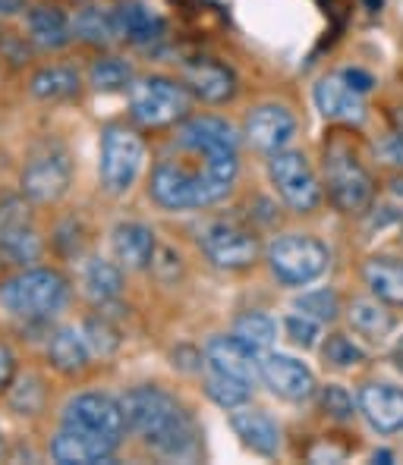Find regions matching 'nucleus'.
Instances as JSON below:
<instances>
[{"mask_svg":"<svg viewBox=\"0 0 403 465\" xmlns=\"http://www.w3.org/2000/svg\"><path fill=\"white\" fill-rule=\"evenodd\" d=\"M199 167H183L174 161H161L152 170V198L167 211L208 208L230 195L237 176H240V157L237 148L221 152H193Z\"/></svg>","mask_w":403,"mask_h":465,"instance_id":"f257e3e1","label":"nucleus"},{"mask_svg":"<svg viewBox=\"0 0 403 465\" xmlns=\"http://www.w3.org/2000/svg\"><path fill=\"white\" fill-rule=\"evenodd\" d=\"M126 428L136 430L155 453L167 460H189L199 450V430L189 412L161 387H136L120 400Z\"/></svg>","mask_w":403,"mask_h":465,"instance_id":"f03ea898","label":"nucleus"},{"mask_svg":"<svg viewBox=\"0 0 403 465\" xmlns=\"http://www.w3.org/2000/svg\"><path fill=\"white\" fill-rule=\"evenodd\" d=\"M70 299V283L54 268H29L0 283V305L16 318H51Z\"/></svg>","mask_w":403,"mask_h":465,"instance_id":"7ed1b4c3","label":"nucleus"},{"mask_svg":"<svg viewBox=\"0 0 403 465\" xmlns=\"http://www.w3.org/2000/svg\"><path fill=\"white\" fill-rule=\"evenodd\" d=\"M129 114L139 126L164 129L189 116V88L164 76L133 79L129 85Z\"/></svg>","mask_w":403,"mask_h":465,"instance_id":"20e7f679","label":"nucleus"},{"mask_svg":"<svg viewBox=\"0 0 403 465\" xmlns=\"http://www.w3.org/2000/svg\"><path fill=\"white\" fill-rule=\"evenodd\" d=\"M327 262H331V255L316 236L290 232V236H281L268 245V268L284 286L312 283L327 271Z\"/></svg>","mask_w":403,"mask_h":465,"instance_id":"39448f33","label":"nucleus"},{"mask_svg":"<svg viewBox=\"0 0 403 465\" xmlns=\"http://www.w3.org/2000/svg\"><path fill=\"white\" fill-rule=\"evenodd\" d=\"M146 161V142L126 126H107L101 139V183L111 195L133 189Z\"/></svg>","mask_w":403,"mask_h":465,"instance_id":"423d86ee","label":"nucleus"},{"mask_svg":"<svg viewBox=\"0 0 403 465\" xmlns=\"http://www.w3.org/2000/svg\"><path fill=\"white\" fill-rule=\"evenodd\" d=\"M325 183L331 202L347 214H359L375 195L368 170L344 145H331L325 152Z\"/></svg>","mask_w":403,"mask_h":465,"instance_id":"0eeeda50","label":"nucleus"},{"mask_svg":"<svg viewBox=\"0 0 403 465\" xmlns=\"http://www.w3.org/2000/svg\"><path fill=\"white\" fill-rule=\"evenodd\" d=\"M268 173L287 208L309 214V211H316L322 204V186H318L316 170L309 167L303 152H290V148L275 152L268 161Z\"/></svg>","mask_w":403,"mask_h":465,"instance_id":"6e6552de","label":"nucleus"},{"mask_svg":"<svg viewBox=\"0 0 403 465\" xmlns=\"http://www.w3.org/2000/svg\"><path fill=\"white\" fill-rule=\"evenodd\" d=\"M73 430H88V434L114 437L123 440V430H126V419H123V409L117 400L105 393H79L76 400L66 402L64 409V425Z\"/></svg>","mask_w":403,"mask_h":465,"instance_id":"1a4fd4ad","label":"nucleus"},{"mask_svg":"<svg viewBox=\"0 0 403 465\" xmlns=\"http://www.w3.org/2000/svg\"><path fill=\"white\" fill-rule=\"evenodd\" d=\"M70 180H73L70 154H66L64 148H47V152L35 154L25 163L23 195L38 204L57 202V198L70 189Z\"/></svg>","mask_w":403,"mask_h":465,"instance_id":"9d476101","label":"nucleus"},{"mask_svg":"<svg viewBox=\"0 0 403 465\" xmlns=\"http://www.w3.org/2000/svg\"><path fill=\"white\" fill-rule=\"evenodd\" d=\"M202 249L217 268L224 271H243L258 258V239L249 230L237 227V223H211L202 232Z\"/></svg>","mask_w":403,"mask_h":465,"instance_id":"9b49d317","label":"nucleus"},{"mask_svg":"<svg viewBox=\"0 0 403 465\" xmlns=\"http://www.w3.org/2000/svg\"><path fill=\"white\" fill-rule=\"evenodd\" d=\"M258 378L265 381V387L271 393L290 402H303L316 393V374L303 361L293 359V355L262 352V359H258Z\"/></svg>","mask_w":403,"mask_h":465,"instance_id":"f8f14e48","label":"nucleus"},{"mask_svg":"<svg viewBox=\"0 0 403 465\" xmlns=\"http://www.w3.org/2000/svg\"><path fill=\"white\" fill-rule=\"evenodd\" d=\"M297 135V120L281 104H262L246 116V139L265 154L287 148Z\"/></svg>","mask_w":403,"mask_h":465,"instance_id":"ddd939ff","label":"nucleus"},{"mask_svg":"<svg viewBox=\"0 0 403 465\" xmlns=\"http://www.w3.org/2000/svg\"><path fill=\"white\" fill-rule=\"evenodd\" d=\"M117 447L120 440H114V437L60 428V434L51 440V456L60 465H92V462H107L117 453Z\"/></svg>","mask_w":403,"mask_h":465,"instance_id":"4468645a","label":"nucleus"},{"mask_svg":"<svg viewBox=\"0 0 403 465\" xmlns=\"http://www.w3.org/2000/svg\"><path fill=\"white\" fill-rule=\"evenodd\" d=\"M183 85L189 94H196L205 104H224L237 94V76L224 64L208 57H199L193 64L183 66Z\"/></svg>","mask_w":403,"mask_h":465,"instance_id":"2eb2a0df","label":"nucleus"},{"mask_svg":"<svg viewBox=\"0 0 403 465\" xmlns=\"http://www.w3.org/2000/svg\"><path fill=\"white\" fill-rule=\"evenodd\" d=\"M316 107L322 111L325 120L359 123L366 116V94L357 92V88L344 79V73H331V76L318 79Z\"/></svg>","mask_w":403,"mask_h":465,"instance_id":"dca6fc26","label":"nucleus"},{"mask_svg":"<svg viewBox=\"0 0 403 465\" xmlns=\"http://www.w3.org/2000/svg\"><path fill=\"white\" fill-rule=\"evenodd\" d=\"M258 359H262V352L246 346L234 333H230V337L208 340V346H205V361H208L211 371L234 374V378H243V381H249V384L258 381Z\"/></svg>","mask_w":403,"mask_h":465,"instance_id":"f3484780","label":"nucleus"},{"mask_svg":"<svg viewBox=\"0 0 403 465\" xmlns=\"http://www.w3.org/2000/svg\"><path fill=\"white\" fill-rule=\"evenodd\" d=\"M176 145L186 152H221L240 145V135L221 116H186L176 129Z\"/></svg>","mask_w":403,"mask_h":465,"instance_id":"a211bd4d","label":"nucleus"},{"mask_svg":"<svg viewBox=\"0 0 403 465\" xmlns=\"http://www.w3.org/2000/svg\"><path fill=\"white\" fill-rule=\"evenodd\" d=\"M359 412L378 434L403 430V390L394 384H366L359 390Z\"/></svg>","mask_w":403,"mask_h":465,"instance_id":"6ab92c4d","label":"nucleus"},{"mask_svg":"<svg viewBox=\"0 0 403 465\" xmlns=\"http://www.w3.org/2000/svg\"><path fill=\"white\" fill-rule=\"evenodd\" d=\"M114 16V32L117 38L129 41V45H152L164 35V19L158 13H152L146 4L139 0H126V4H117V10H111Z\"/></svg>","mask_w":403,"mask_h":465,"instance_id":"aec40b11","label":"nucleus"},{"mask_svg":"<svg viewBox=\"0 0 403 465\" xmlns=\"http://www.w3.org/2000/svg\"><path fill=\"white\" fill-rule=\"evenodd\" d=\"M114 255H117L120 268L126 271H146L148 264L155 262V232L152 227H146V223H120L117 230H114Z\"/></svg>","mask_w":403,"mask_h":465,"instance_id":"412c9836","label":"nucleus"},{"mask_svg":"<svg viewBox=\"0 0 403 465\" xmlns=\"http://www.w3.org/2000/svg\"><path fill=\"white\" fill-rule=\"evenodd\" d=\"M230 428L237 430V437L246 443L249 450L262 456H275L281 450V428L262 409H243V412L230 415Z\"/></svg>","mask_w":403,"mask_h":465,"instance_id":"4be33fe9","label":"nucleus"},{"mask_svg":"<svg viewBox=\"0 0 403 465\" xmlns=\"http://www.w3.org/2000/svg\"><path fill=\"white\" fill-rule=\"evenodd\" d=\"M29 35L38 47L57 51L73 41V23L57 6H35V10H29Z\"/></svg>","mask_w":403,"mask_h":465,"instance_id":"5701e85b","label":"nucleus"},{"mask_svg":"<svg viewBox=\"0 0 403 465\" xmlns=\"http://www.w3.org/2000/svg\"><path fill=\"white\" fill-rule=\"evenodd\" d=\"M363 277L378 302L391 305V309H403V264L391 262V258H372L366 264Z\"/></svg>","mask_w":403,"mask_h":465,"instance_id":"b1692460","label":"nucleus"},{"mask_svg":"<svg viewBox=\"0 0 403 465\" xmlns=\"http://www.w3.org/2000/svg\"><path fill=\"white\" fill-rule=\"evenodd\" d=\"M47 359L57 371L64 374H76V371H86L88 359H92V349H88L86 337L76 327H64V331L54 333L51 346H47Z\"/></svg>","mask_w":403,"mask_h":465,"instance_id":"393cba45","label":"nucleus"},{"mask_svg":"<svg viewBox=\"0 0 403 465\" xmlns=\"http://www.w3.org/2000/svg\"><path fill=\"white\" fill-rule=\"evenodd\" d=\"M29 92L41 101H66L79 94V73L70 66H45L29 79Z\"/></svg>","mask_w":403,"mask_h":465,"instance_id":"a878e982","label":"nucleus"},{"mask_svg":"<svg viewBox=\"0 0 403 465\" xmlns=\"http://www.w3.org/2000/svg\"><path fill=\"white\" fill-rule=\"evenodd\" d=\"M0 255H6L13 264H29L41 255V239L29 221L0 223Z\"/></svg>","mask_w":403,"mask_h":465,"instance_id":"bb28decb","label":"nucleus"},{"mask_svg":"<svg viewBox=\"0 0 403 465\" xmlns=\"http://www.w3.org/2000/svg\"><path fill=\"white\" fill-rule=\"evenodd\" d=\"M82 283H86V292H88V299H92V302L107 305V302H114V299H120V292H123V271L114 262L95 258V262H88Z\"/></svg>","mask_w":403,"mask_h":465,"instance_id":"cd10ccee","label":"nucleus"},{"mask_svg":"<svg viewBox=\"0 0 403 465\" xmlns=\"http://www.w3.org/2000/svg\"><path fill=\"white\" fill-rule=\"evenodd\" d=\"M350 324L357 333H363L368 340H381L394 331V318L385 309V302L378 299H357L350 305Z\"/></svg>","mask_w":403,"mask_h":465,"instance_id":"c85d7f7f","label":"nucleus"},{"mask_svg":"<svg viewBox=\"0 0 403 465\" xmlns=\"http://www.w3.org/2000/svg\"><path fill=\"white\" fill-rule=\"evenodd\" d=\"M205 393L211 396V402H217L221 409H240L249 402L252 396V384L243 378H234V374H224V371H211L208 368V378H205Z\"/></svg>","mask_w":403,"mask_h":465,"instance_id":"c756f323","label":"nucleus"},{"mask_svg":"<svg viewBox=\"0 0 403 465\" xmlns=\"http://www.w3.org/2000/svg\"><path fill=\"white\" fill-rule=\"evenodd\" d=\"M234 337H240L246 346H252L256 352H265L277 340V324L262 312H246L237 318Z\"/></svg>","mask_w":403,"mask_h":465,"instance_id":"7c9ffc66","label":"nucleus"},{"mask_svg":"<svg viewBox=\"0 0 403 465\" xmlns=\"http://www.w3.org/2000/svg\"><path fill=\"white\" fill-rule=\"evenodd\" d=\"M133 66L120 57H101L88 70V82H92L98 92H123V88L133 85Z\"/></svg>","mask_w":403,"mask_h":465,"instance_id":"2f4dec72","label":"nucleus"},{"mask_svg":"<svg viewBox=\"0 0 403 465\" xmlns=\"http://www.w3.org/2000/svg\"><path fill=\"white\" fill-rule=\"evenodd\" d=\"M73 35L88 41V45H111V41L117 38V32H114V16L105 10H95V6H86V10L76 13Z\"/></svg>","mask_w":403,"mask_h":465,"instance_id":"473e14b6","label":"nucleus"},{"mask_svg":"<svg viewBox=\"0 0 403 465\" xmlns=\"http://www.w3.org/2000/svg\"><path fill=\"white\" fill-rule=\"evenodd\" d=\"M284 331L297 346L309 349V346L318 343V337H322V321H316L312 314H306V312H297V314H290V318L284 321Z\"/></svg>","mask_w":403,"mask_h":465,"instance_id":"72a5a7b5","label":"nucleus"},{"mask_svg":"<svg viewBox=\"0 0 403 465\" xmlns=\"http://www.w3.org/2000/svg\"><path fill=\"white\" fill-rule=\"evenodd\" d=\"M297 312L312 314V318H316V321H334V318H338V312H340L338 292H331V290L306 292V296H299Z\"/></svg>","mask_w":403,"mask_h":465,"instance_id":"f704fd0d","label":"nucleus"},{"mask_svg":"<svg viewBox=\"0 0 403 465\" xmlns=\"http://www.w3.org/2000/svg\"><path fill=\"white\" fill-rule=\"evenodd\" d=\"M82 337H86L88 349H92V355H111L114 349L120 346V333L114 331L107 321H88L86 327H82Z\"/></svg>","mask_w":403,"mask_h":465,"instance_id":"c9c22d12","label":"nucleus"},{"mask_svg":"<svg viewBox=\"0 0 403 465\" xmlns=\"http://www.w3.org/2000/svg\"><path fill=\"white\" fill-rule=\"evenodd\" d=\"M325 361H331V365H338V368H353V365H359V361H366V352L353 343V340L334 333L325 343Z\"/></svg>","mask_w":403,"mask_h":465,"instance_id":"e433bc0d","label":"nucleus"},{"mask_svg":"<svg viewBox=\"0 0 403 465\" xmlns=\"http://www.w3.org/2000/svg\"><path fill=\"white\" fill-rule=\"evenodd\" d=\"M322 409L331 415V419H340V421H347V419L357 415V402H353V396L338 384H327L322 390Z\"/></svg>","mask_w":403,"mask_h":465,"instance_id":"4c0bfd02","label":"nucleus"},{"mask_svg":"<svg viewBox=\"0 0 403 465\" xmlns=\"http://www.w3.org/2000/svg\"><path fill=\"white\" fill-rule=\"evenodd\" d=\"M375 152L381 154L385 163H391V167H403V135L394 129L391 135H385V139L375 145Z\"/></svg>","mask_w":403,"mask_h":465,"instance_id":"58836bf2","label":"nucleus"},{"mask_svg":"<svg viewBox=\"0 0 403 465\" xmlns=\"http://www.w3.org/2000/svg\"><path fill=\"white\" fill-rule=\"evenodd\" d=\"M13 374H16V355H13V349L6 343H0V393L10 387Z\"/></svg>","mask_w":403,"mask_h":465,"instance_id":"ea45409f","label":"nucleus"},{"mask_svg":"<svg viewBox=\"0 0 403 465\" xmlns=\"http://www.w3.org/2000/svg\"><path fill=\"white\" fill-rule=\"evenodd\" d=\"M344 79L350 82V85L357 88V92H363V94L372 92V85H375V79L368 76V73H363V70H347V73H344Z\"/></svg>","mask_w":403,"mask_h":465,"instance_id":"a19ab883","label":"nucleus"},{"mask_svg":"<svg viewBox=\"0 0 403 465\" xmlns=\"http://www.w3.org/2000/svg\"><path fill=\"white\" fill-rule=\"evenodd\" d=\"M23 10V0H0V13L10 16V13H19Z\"/></svg>","mask_w":403,"mask_h":465,"instance_id":"79ce46f5","label":"nucleus"},{"mask_svg":"<svg viewBox=\"0 0 403 465\" xmlns=\"http://www.w3.org/2000/svg\"><path fill=\"white\" fill-rule=\"evenodd\" d=\"M391 123H394V129L403 135V107H398V111H391Z\"/></svg>","mask_w":403,"mask_h":465,"instance_id":"37998d69","label":"nucleus"},{"mask_svg":"<svg viewBox=\"0 0 403 465\" xmlns=\"http://www.w3.org/2000/svg\"><path fill=\"white\" fill-rule=\"evenodd\" d=\"M381 4H385V0H366V6H368V10H381Z\"/></svg>","mask_w":403,"mask_h":465,"instance_id":"c03bdc74","label":"nucleus"},{"mask_svg":"<svg viewBox=\"0 0 403 465\" xmlns=\"http://www.w3.org/2000/svg\"><path fill=\"white\" fill-rule=\"evenodd\" d=\"M394 193H398V195L403 198V176H400V180H398V183H394Z\"/></svg>","mask_w":403,"mask_h":465,"instance_id":"a18cd8bd","label":"nucleus"},{"mask_svg":"<svg viewBox=\"0 0 403 465\" xmlns=\"http://www.w3.org/2000/svg\"><path fill=\"white\" fill-rule=\"evenodd\" d=\"M398 365H400V371H403V352L398 355Z\"/></svg>","mask_w":403,"mask_h":465,"instance_id":"49530a36","label":"nucleus"},{"mask_svg":"<svg viewBox=\"0 0 403 465\" xmlns=\"http://www.w3.org/2000/svg\"><path fill=\"white\" fill-rule=\"evenodd\" d=\"M0 456H4V437H0Z\"/></svg>","mask_w":403,"mask_h":465,"instance_id":"de8ad7c7","label":"nucleus"}]
</instances>
